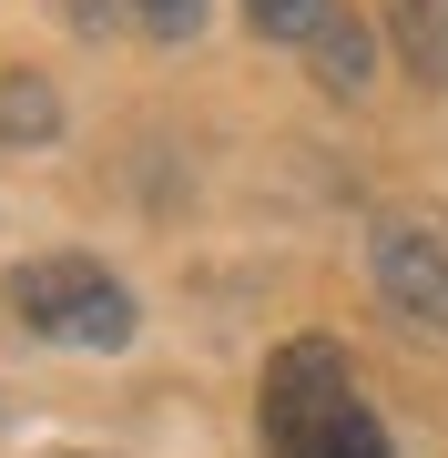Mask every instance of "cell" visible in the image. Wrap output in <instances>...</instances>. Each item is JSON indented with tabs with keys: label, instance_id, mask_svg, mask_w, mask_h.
Returning <instances> with one entry per match:
<instances>
[{
	"label": "cell",
	"instance_id": "6da1fadb",
	"mask_svg": "<svg viewBox=\"0 0 448 458\" xmlns=\"http://www.w3.org/2000/svg\"><path fill=\"white\" fill-rule=\"evenodd\" d=\"M255 438H266V458H387V428L357 397V377L326 336H296V346L266 357Z\"/></svg>",
	"mask_w": 448,
	"mask_h": 458
},
{
	"label": "cell",
	"instance_id": "7a4b0ae2",
	"mask_svg": "<svg viewBox=\"0 0 448 458\" xmlns=\"http://www.w3.org/2000/svg\"><path fill=\"white\" fill-rule=\"evenodd\" d=\"M11 306H21L31 336L82 346V357L133 346V295H123V276H102L92 255H41V265H21V276H11Z\"/></svg>",
	"mask_w": 448,
	"mask_h": 458
},
{
	"label": "cell",
	"instance_id": "3957f363",
	"mask_svg": "<svg viewBox=\"0 0 448 458\" xmlns=\"http://www.w3.org/2000/svg\"><path fill=\"white\" fill-rule=\"evenodd\" d=\"M377 295L408 327L448 336V234L438 225H377Z\"/></svg>",
	"mask_w": 448,
	"mask_h": 458
},
{
	"label": "cell",
	"instance_id": "277c9868",
	"mask_svg": "<svg viewBox=\"0 0 448 458\" xmlns=\"http://www.w3.org/2000/svg\"><path fill=\"white\" fill-rule=\"evenodd\" d=\"M387 21H398V51L418 82H448V0H398Z\"/></svg>",
	"mask_w": 448,
	"mask_h": 458
},
{
	"label": "cell",
	"instance_id": "5b68a950",
	"mask_svg": "<svg viewBox=\"0 0 448 458\" xmlns=\"http://www.w3.org/2000/svg\"><path fill=\"white\" fill-rule=\"evenodd\" d=\"M316 82H326V92H357L367 82V21L336 11L326 31H316Z\"/></svg>",
	"mask_w": 448,
	"mask_h": 458
},
{
	"label": "cell",
	"instance_id": "8992f818",
	"mask_svg": "<svg viewBox=\"0 0 448 458\" xmlns=\"http://www.w3.org/2000/svg\"><path fill=\"white\" fill-rule=\"evenodd\" d=\"M245 21H255L266 41H316V31L336 21V0H245Z\"/></svg>",
	"mask_w": 448,
	"mask_h": 458
},
{
	"label": "cell",
	"instance_id": "52a82bcc",
	"mask_svg": "<svg viewBox=\"0 0 448 458\" xmlns=\"http://www.w3.org/2000/svg\"><path fill=\"white\" fill-rule=\"evenodd\" d=\"M51 123H62V113H51L41 82H11V92H0V132H11V143H41Z\"/></svg>",
	"mask_w": 448,
	"mask_h": 458
},
{
	"label": "cell",
	"instance_id": "ba28073f",
	"mask_svg": "<svg viewBox=\"0 0 448 458\" xmlns=\"http://www.w3.org/2000/svg\"><path fill=\"white\" fill-rule=\"evenodd\" d=\"M123 11H133L153 41H194L204 31V0H123Z\"/></svg>",
	"mask_w": 448,
	"mask_h": 458
},
{
	"label": "cell",
	"instance_id": "9c48e42d",
	"mask_svg": "<svg viewBox=\"0 0 448 458\" xmlns=\"http://www.w3.org/2000/svg\"><path fill=\"white\" fill-rule=\"evenodd\" d=\"M113 11H123V0H72V21H82V31H102Z\"/></svg>",
	"mask_w": 448,
	"mask_h": 458
}]
</instances>
